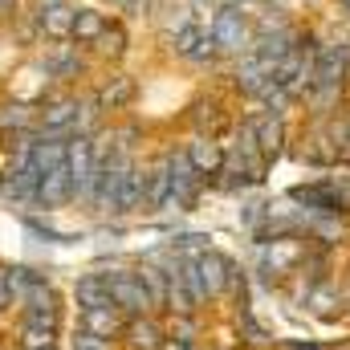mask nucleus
I'll return each mask as SVG.
<instances>
[{
    "instance_id": "f257e3e1",
    "label": "nucleus",
    "mask_w": 350,
    "mask_h": 350,
    "mask_svg": "<svg viewBox=\"0 0 350 350\" xmlns=\"http://www.w3.org/2000/svg\"><path fill=\"white\" fill-rule=\"evenodd\" d=\"M208 33L216 37L220 57H245L253 49V12L245 4H220L208 21Z\"/></svg>"
},
{
    "instance_id": "f03ea898",
    "label": "nucleus",
    "mask_w": 350,
    "mask_h": 350,
    "mask_svg": "<svg viewBox=\"0 0 350 350\" xmlns=\"http://www.w3.org/2000/svg\"><path fill=\"white\" fill-rule=\"evenodd\" d=\"M301 212L310 216H350V191L334 179H310V183H293L285 191Z\"/></svg>"
},
{
    "instance_id": "7ed1b4c3",
    "label": "nucleus",
    "mask_w": 350,
    "mask_h": 350,
    "mask_svg": "<svg viewBox=\"0 0 350 350\" xmlns=\"http://www.w3.org/2000/svg\"><path fill=\"white\" fill-rule=\"evenodd\" d=\"M41 74L57 86H74L90 74V53L74 41H49L41 53Z\"/></svg>"
},
{
    "instance_id": "20e7f679",
    "label": "nucleus",
    "mask_w": 350,
    "mask_h": 350,
    "mask_svg": "<svg viewBox=\"0 0 350 350\" xmlns=\"http://www.w3.org/2000/svg\"><path fill=\"white\" fill-rule=\"evenodd\" d=\"M78 110H82V94H70V90H49V94L37 102V131L74 135V126H78Z\"/></svg>"
},
{
    "instance_id": "39448f33",
    "label": "nucleus",
    "mask_w": 350,
    "mask_h": 350,
    "mask_svg": "<svg viewBox=\"0 0 350 350\" xmlns=\"http://www.w3.org/2000/svg\"><path fill=\"white\" fill-rule=\"evenodd\" d=\"M106 289H110V301H114L118 314H126V318L155 314L151 310V297H147V289H143V281H139L135 269H110L106 273Z\"/></svg>"
},
{
    "instance_id": "423d86ee",
    "label": "nucleus",
    "mask_w": 350,
    "mask_h": 350,
    "mask_svg": "<svg viewBox=\"0 0 350 350\" xmlns=\"http://www.w3.org/2000/svg\"><path fill=\"white\" fill-rule=\"evenodd\" d=\"M183 151H187L191 167H196V175H200L204 183H216L220 172H224V163H228V147H224V143H216L212 135H196Z\"/></svg>"
},
{
    "instance_id": "0eeeda50",
    "label": "nucleus",
    "mask_w": 350,
    "mask_h": 350,
    "mask_svg": "<svg viewBox=\"0 0 350 350\" xmlns=\"http://www.w3.org/2000/svg\"><path fill=\"white\" fill-rule=\"evenodd\" d=\"M269 86H273V66L257 62L253 53H245V57L232 62V90H237V94L261 102L265 94H269Z\"/></svg>"
},
{
    "instance_id": "6e6552de",
    "label": "nucleus",
    "mask_w": 350,
    "mask_h": 350,
    "mask_svg": "<svg viewBox=\"0 0 350 350\" xmlns=\"http://www.w3.org/2000/svg\"><path fill=\"white\" fill-rule=\"evenodd\" d=\"M139 98V78L135 74H122V70H114V74H106L98 90H94V102L110 114V110H126L131 102Z\"/></svg>"
},
{
    "instance_id": "1a4fd4ad",
    "label": "nucleus",
    "mask_w": 350,
    "mask_h": 350,
    "mask_svg": "<svg viewBox=\"0 0 350 350\" xmlns=\"http://www.w3.org/2000/svg\"><path fill=\"white\" fill-rule=\"evenodd\" d=\"M70 204H78L74 179H70V167H57V172H49L41 179L33 208H37V212H62V208H70Z\"/></svg>"
},
{
    "instance_id": "9d476101",
    "label": "nucleus",
    "mask_w": 350,
    "mask_h": 350,
    "mask_svg": "<svg viewBox=\"0 0 350 350\" xmlns=\"http://www.w3.org/2000/svg\"><path fill=\"white\" fill-rule=\"evenodd\" d=\"M122 342H126V350H163V342H167V326H163L159 314L126 318V326H122Z\"/></svg>"
},
{
    "instance_id": "9b49d317",
    "label": "nucleus",
    "mask_w": 350,
    "mask_h": 350,
    "mask_svg": "<svg viewBox=\"0 0 350 350\" xmlns=\"http://www.w3.org/2000/svg\"><path fill=\"white\" fill-rule=\"evenodd\" d=\"M285 143H289L285 118H281V114H265V110H257V147H261L265 163H277L281 151H285Z\"/></svg>"
},
{
    "instance_id": "f8f14e48",
    "label": "nucleus",
    "mask_w": 350,
    "mask_h": 350,
    "mask_svg": "<svg viewBox=\"0 0 350 350\" xmlns=\"http://www.w3.org/2000/svg\"><path fill=\"white\" fill-rule=\"evenodd\" d=\"M167 204H172V179H167V163H163V155L147 167V191H143V216H159V212H167Z\"/></svg>"
},
{
    "instance_id": "ddd939ff",
    "label": "nucleus",
    "mask_w": 350,
    "mask_h": 350,
    "mask_svg": "<svg viewBox=\"0 0 350 350\" xmlns=\"http://www.w3.org/2000/svg\"><path fill=\"white\" fill-rule=\"evenodd\" d=\"M126 53H131V33H126L122 21H110L106 33H102V37L94 41V49H90V57L102 62V66H118Z\"/></svg>"
},
{
    "instance_id": "4468645a",
    "label": "nucleus",
    "mask_w": 350,
    "mask_h": 350,
    "mask_svg": "<svg viewBox=\"0 0 350 350\" xmlns=\"http://www.w3.org/2000/svg\"><path fill=\"white\" fill-rule=\"evenodd\" d=\"M74 4H62V8H45V12H37V16H29L33 25H37V33H41V41H70V33H74Z\"/></svg>"
},
{
    "instance_id": "2eb2a0df",
    "label": "nucleus",
    "mask_w": 350,
    "mask_h": 350,
    "mask_svg": "<svg viewBox=\"0 0 350 350\" xmlns=\"http://www.w3.org/2000/svg\"><path fill=\"white\" fill-rule=\"evenodd\" d=\"M106 25H110V16L98 8V4H82L78 12H74V33H70V41L74 45H82V49H94V41L106 33Z\"/></svg>"
},
{
    "instance_id": "dca6fc26",
    "label": "nucleus",
    "mask_w": 350,
    "mask_h": 350,
    "mask_svg": "<svg viewBox=\"0 0 350 350\" xmlns=\"http://www.w3.org/2000/svg\"><path fill=\"white\" fill-rule=\"evenodd\" d=\"M74 301H78V314L114 306V301H110V289H106V273H82V277L74 281Z\"/></svg>"
},
{
    "instance_id": "f3484780",
    "label": "nucleus",
    "mask_w": 350,
    "mask_h": 350,
    "mask_svg": "<svg viewBox=\"0 0 350 350\" xmlns=\"http://www.w3.org/2000/svg\"><path fill=\"white\" fill-rule=\"evenodd\" d=\"M122 326H126V314H118L114 306H106V310H86V314H78V330H86V334H98V338H122Z\"/></svg>"
},
{
    "instance_id": "a211bd4d",
    "label": "nucleus",
    "mask_w": 350,
    "mask_h": 350,
    "mask_svg": "<svg viewBox=\"0 0 350 350\" xmlns=\"http://www.w3.org/2000/svg\"><path fill=\"white\" fill-rule=\"evenodd\" d=\"M135 273H139V281H143V289H147V297H151V310L163 318V314H167V269L159 261H139Z\"/></svg>"
},
{
    "instance_id": "6ab92c4d",
    "label": "nucleus",
    "mask_w": 350,
    "mask_h": 350,
    "mask_svg": "<svg viewBox=\"0 0 350 350\" xmlns=\"http://www.w3.org/2000/svg\"><path fill=\"white\" fill-rule=\"evenodd\" d=\"M37 131V102H4L0 106V135H33Z\"/></svg>"
},
{
    "instance_id": "aec40b11",
    "label": "nucleus",
    "mask_w": 350,
    "mask_h": 350,
    "mask_svg": "<svg viewBox=\"0 0 350 350\" xmlns=\"http://www.w3.org/2000/svg\"><path fill=\"white\" fill-rule=\"evenodd\" d=\"M21 224H25V232L29 237H37V241H45V245H78L82 237L78 232H62V228H53V224H45L41 216H21Z\"/></svg>"
},
{
    "instance_id": "412c9836",
    "label": "nucleus",
    "mask_w": 350,
    "mask_h": 350,
    "mask_svg": "<svg viewBox=\"0 0 350 350\" xmlns=\"http://www.w3.org/2000/svg\"><path fill=\"white\" fill-rule=\"evenodd\" d=\"M167 249H172L175 257H200V253L212 249V237L208 232H175L172 241H167Z\"/></svg>"
},
{
    "instance_id": "4be33fe9",
    "label": "nucleus",
    "mask_w": 350,
    "mask_h": 350,
    "mask_svg": "<svg viewBox=\"0 0 350 350\" xmlns=\"http://www.w3.org/2000/svg\"><path fill=\"white\" fill-rule=\"evenodd\" d=\"M200 37H204V25H200V21H191L187 29H179V33H172V37H167V45H172V53H175V57H183V62H187V57L196 53Z\"/></svg>"
},
{
    "instance_id": "5701e85b",
    "label": "nucleus",
    "mask_w": 350,
    "mask_h": 350,
    "mask_svg": "<svg viewBox=\"0 0 350 350\" xmlns=\"http://www.w3.org/2000/svg\"><path fill=\"white\" fill-rule=\"evenodd\" d=\"M21 326H37V330L62 334V306H49V310H21Z\"/></svg>"
},
{
    "instance_id": "b1692460",
    "label": "nucleus",
    "mask_w": 350,
    "mask_h": 350,
    "mask_svg": "<svg viewBox=\"0 0 350 350\" xmlns=\"http://www.w3.org/2000/svg\"><path fill=\"white\" fill-rule=\"evenodd\" d=\"M62 334H53V330H37V326H21V334H16V347L21 350H41V347H53Z\"/></svg>"
},
{
    "instance_id": "393cba45",
    "label": "nucleus",
    "mask_w": 350,
    "mask_h": 350,
    "mask_svg": "<svg viewBox=\"0 0 350 350\" xmlns=\"http://www.w3.org/2000/svg\"><path fill=\"white\" fill-rule=\"evenodd\" d=\"M191 66H212V62H220V49H216V37L204 29V37H200V45H196V53L187 57Z\"/></svg>"
},
{
    "instance_id": "a878e982",
    "label": "nucleus",
    "mask_w": 350,
    "mask_h": 350,
    "mask_svg": "<svg viewBox=\"0 0 350 350\" xmlns=\"http://www.w3.org/2000/svg\"><path fill=\"white\" fill-rule=\"evenodd\" d=\"M16 306V289H12V265L0 261V314H8Z\"/></svg>"
},
{
    "instance_id": "bb28decb",
    "label": "nucleus",
    "mask_w": 350,
    "mask_h": 350,
    "mask_svg": "<svg viewBox=\"0 0 350 350\" xmlns=\"http://www.w3.org/2000/svg\"><path fill=\"white\" fill-rule=\"evenodd\" d=\"M114 8L122 16H151L155 12V0H114Z\"/></svg>"
},
{
    "instance_id": "cd10ccee",
    "label": "nucleus",
    "mask_w": 350,
    "mask_h": 350,
    "mask_svg": "<svg viewBox=\"0 0 350 350\" xmlns=\"http://www.w3.org/2000/svg\"><path fill=\"white\" fill-rule=\"evenodd\" d=\"M74 350H114V338H98V334L78 330L74 334Z\"/></svg>"
},
{
    "instance_id": "c85d7f7f",
    "label": "nucleus",
    "mask_w": 350,
    "mask_h": 350,
    "mask_svg": "<svg viewBox=\"0 0 350 350\" xmlns=\"http://www.w3.org/2000/svg\"><path fill=\"white\" fill-rule=\"evenodd\" d=\"M277 350H334V347L314 342V338H281V342H277Z\"/></svg>"
},
{
    "instance_id": "c756f323",
    "label": "nucleus",
    "mask_w": 350,
    "mask_h": 350,
    "mask_svg": "<svg viewBox=\"0 0 350 350\" xmlns=\"http://www.w3.org/2000/svg\"><path fill=\"white\" fill-rule=\"evenodd\" d=\"M62 4H74V0H25L29 16H37V12H45V8H62Z\"/></svg>"
},
{
    "instance_id": "7c9ffc66",
    "label": "nucleus",
    "mask_w": 350,
    "mask_h": 350,
    "mask_svg": "<svg viewBox=\"0 0 350 350\" xmlns=\"http://www.w3.org/2000/svg\"><path fill=\"white\" fill-rule=\"evenodd\" d=\"M338 8H342V16H350V0H338Z\"/></svg>"
},
{
    "instance_id": "2f4dec72",
    "label": "nucleus",
    "mask_w": 350,
    "mask_h": 350,
    "mask_svg": "<svg viewBox=\"0 0 350 350\" xmlns=\"http://www.w3.org/2000/svg\"><path fill=\"white\" fill-rule=\"evenodd\" d=\"M0 25H8V8H0Z\"/></svg>"
},
{
    "instance_id": "473e14b6",
    "label": "nucleus",
    "mask_w": 350,
    "mask_h": 350,
    "mask_svg": "<svg viewBox=\"0 0 350 350\" xmlns=\"http://www.w3.org/2000/svg\"><path fill=\"white\" fill-rule=\"evenodd\" d=\"M12 4H21V0H0V8H12Z\"/></svg>"
},
{
    "instance_id": "72a5a7b5",
    "label": "nucleus",
    "mask_w": 350,
    "mask_h": 350,
    "mask_svg": "<svg viewBox=\"0 0 350 350\" xmlns=\"http://www.w3.org/2000/svg\"><path fill=\"white\" fill-rule=\"evenodd\" d=\"M41 350H57V342H53V347H41Z\"/></svg>"
},
{
    "instance_id": "f704fd0d",
    "label": "nucleus",
    "mask_w": 350,
    "mask_h": 350,
    "mask_svg": "<svg viewBox=\"0 0 350 350\" xmlns=\"http://www.w3.org/2000/svg\"><path fill=\"white\" fill-rule=\"evenodd\" d=\"M94 4H106V0H94ZM110 4H114V0H110Z\"/></svg>"
}]
</instances>
